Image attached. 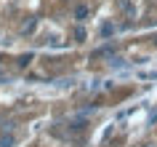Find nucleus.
Masks as SVG:
<instances>
[{
  "mask_svg": "<svg viewBox=\"0 0 157 147\" xmlns=\"http://www.w3.org/2000/svg\"><path fill=\"white\" fill-rule=\"evenodd\" d=\"M117 6H120V11H123V14H125L128 19H133V16H136V6H133L131 0H117Z\"/></svg>",
  "mask_w": 157,
  "mask_h": 147,
  "instance_id": "1",
  "label": "nucleus"
},
{
  "mask_svg": "<svg viewBox=\"0 0 157 147\" xmlns=\"http://www.w3.org/2000/svg\"><path fill=\"white\" fill-rule=\"evenodd\" d=\"M88 14H91V11H88V6H77V8H75V19H77V22H85V19H88Z\"/></svg>",
  "mask_w": 157,
  "mask_h": 147,
  "instance_id": "2",
  "label": "nucleus"
},
{
  "mask_svg": "<svg viewBox=\"0 0 157 147\" xmlns=\"http://www.w3.org/2000/svg\"><path fill=\"white\" fill-rule=\"evenodd\" d=\"M115 32H117V27L112 22H104L101 24V38H109V35H115Z\"/></svg>",
  "mask_w": 157,
  "mask_h": 147,
  "instance_id": "3",
  "label": "nucleus"
},
{
  "mask_svg": "<svg viewBox=\"0 0 157 147\" xmlns=\"http://www.w3.org/2000/svg\"><path fill=\"white\" fill-rule=\"evenodd\" d=\"M16 145V137H13V134H3V137H0V147H13Z\"/></svg>",
  "mask_w": 157,
  "mask_h": 147,
  "instance_id": "4",
  "label": "nucleus"
},
{
  "mask_svg": "<svg viewBox=\"0 0 157 147\" xmlns=\"http://www.w3.org/2000/svg\"><path fill=\"white\" fill-rule=\"evenodd\" d=\"M109 54H112V46H104V48H96L91 56H93V59H99V56H109Z\"/></svg>",
  "mask_w": 157,
  "mask_h": 147,
  "instance_id": "5",
  "label": "nucleus"
},
{
  "mask_svg": "<svg viewBox=\"0 0 157 147\" xmlns=\"http://www.w3.org/2000/svg\"><path fill=\"white\" fill-rule=\"evenodd\" d=\"M29 62H32V54H24V56H19V62H16V64H19V67H27Z\"/></svg>",
  "mask_w": 157,
  "mask_h": 147,
  "instance_id": "6",
  "label": "nucleus"
},
{
  "mask_svg": "<svg viewBox=\"0 0 157 147\" xmlns=\"http://www.w3.org/2000/svg\"><path fill=\"white\" fill-rule=\"evenodd\" d=\"M123 64H125V62H123V59H120V56H115V59L109 56V67H123Z\"/></svg>",
  "mask_w": 157,
  "mask_h": 147,
  "instance_id": "7",
  "label": "nucleus"
},
{
  "mask_svg": "<svg viewBox=\"0 0 157 147\" xmlns=\"http://www.w3.org/2000/svg\"><path fill=\"white\" fill-rule=\"evenodd\" d=\"M75 38H77V40H85V30H83V27L75 30Z\"/></svg>",
  "mask_w": 157,
  "mask_h": 147,
  "instance_id": "8",
  "label": "nucleus"
},
{
  "mask_svg": "<svg viewBox=\"0 0 157 147\" xmlns=\"http://www.w3.org/2000/svg\"><path fill=\"white\" fill-rule=\"evenodd\" d=\"M0 83H8V75H3V72H0Z\"/></svg>",
  "mask_w": 157,
  "mask_h": 147,
  "instance_id": "9",
  "label": "nucleus"
}]
</instances>
